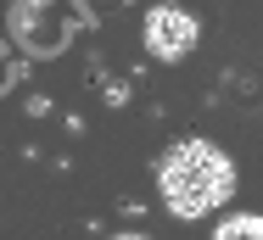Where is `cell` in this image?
Instances as JSON below:
<instances>
[{
	"instance_id": "obj_1",
	"label": "cell",
	"mask_w": 263,
	"mask_h": 240,
	"mask_svg": "<svg viewBox=\"0 0 263 240\" xmlns=\"http://www.w3.org/2000/svg\"><path fill=\"white\" fill-rule=\"evenodd\" d=\"M157 190L174 218H208L235 195V162L213 140H179L157 162Z\"/></svg>"
},
{
	"instance_id": "obj_2",
	"label": "cell",
	"mask_w": 263,
	"mask_h": 240,
	"mask_svg": "<svg viewBox=\"0 0 263 240\" xmlns=\"http://www.w3.org/2000/svg\"><path fill=\"white\" fill-rule=\"evenodd\" d=\"M196 39H202V28H196V17L185 6H152V17H146V50L157 62H185L196 50Z\"/></svg>"
},
{
	"instance_id": "obj_3",
	"label": "cell",
	"mask_w": 263,
	"mask_h": 240,
	"mask_svg": "<svg viewBox=\"0 0 263 240\" xmlns=\"http://www.w3.org/2000/svg\"><path fill=\"white\" fill-rule=\"evenodd\" d=\"M213 240H263V218L258 212H235V218H224L213 229Z\"/></svg>"
},
{
	"instance_id": "obj_4",
	"label": "cell",
	"mask_w": 263,
	"mask_h": 240,
	"mask_svg": "<svg viewBox=\"0 0 263 240\" xmlns=\"http://www.w3.org/2000/svg\"><path fill=\"white\" fill-rule=\"evenodd\" d=\"M112 240H146V235H112Z\"/></svg>"
}]
</instances>
